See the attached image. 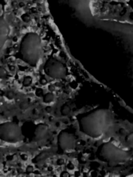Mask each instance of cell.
<instances>
[{
	"mask_svg": "<svg viewBox=\"0 0 133 177\" xmlns=\"http://www.w3.org/2000/svg\"><path fill=\"white\" fill-rule=\"evenodd\" d=\"M111 123V113L105 109H99L87 113L80 119V132L91 138L101 137Z\"/></svg>",
	"mask_w": 133,
	"mask_h": 177,
	"instance_id": "cell-2",
	"label": "cell"
},
{
	"mask_svg": "<svg viewBox=\"0 0 133 177\" xmlns=\"http://www.w3.org/2000/svg\"><path fill=\"white\" fill-rule=\"evenodd\" d=\"M97 156L103 161L111 165H115L126 162L128 154L114 143L107 142L99 147L97 151Z\"/></svg>",
	"mask_w": 133,
	"mask_h": 177,
	"instance_id": "cell-5",
	"label": "cell"
},
{
	"mask_svg": "<svg viewBox=\"0 0 133 177\" xmlns=\"http://www.w3.org/2000/svg\"><path fill=\"white\" fill-rule=\"evenodd\" d=\"M58 145L59 148L64 152L74 151L76 145V138L71 133L63 131L58 136Z\"/></svg>",
	"mask_w": 133,
	"mask_h": 177,
	"instance_id": "cell-8",
	"label": "cell"
},
{
	"mask_svg": "<svg viewBox=\"0 0 133 177\" xmlns=\"http://www.w3.org/2000/svg\"><path fill=\"white\" fill-rule=\"evenodd\" d=\"M92 26L109 33L119 47L124 59L127 83L133 92V24L96 19Z\"/></svg>",
	"mask_w": 133,
	"mask_h": 177,
	"instance_id": "cell-1",
	"label": "cell"
},
{
	"mask_svg": "<svg viewBox=\"0 0 133 177\" xmlns=\"http://www.w3.org/2000/svg\"><path fill=\"white\" fill-rule=\"evenodd\" d=\"M0 138L9 143H16L23 140L21 127L12 122H6L0 124Z\"/></svg>",
	"mask_w": 133,
	"mask_h": 177,
	"instance_id": "cell-6",
	"label": "cell"
},
{
	"mask_svg": "<svg viewBox=\"0 0 133 177\" xmlns=\"http://www.w3.org/2000/svg\"><path fill=\"white\" fill-rule=\"evenodd\" d=\"M48 134V127L44 124H38L35 130V138L37 140H41L46 138Z\"/></svg>",
	"mask_w": 133,
	"mask_h": 177,
	"instance_id": "cell-10",
	"label": "cell"
},
{
	"mask_svg": "<svg viewBox=\"0 0 133 177\" xmlns=\"http://www.w3.org/2000/svg\"><path fill=\"white\" fill-rule=\"evenodd\" d=\"M1 16H0V45L2 49L10 33V28L4 18V5L1 3Z\"/></svg>",
	"mask_w": 133,
	"mask_h": 177,
	"instance_id": "cell-9",
	"label": "cell"
},
{
	"mask_svg": "<svg viewBox=\"0 0 133 177\" xmlns=\"http://www.w3.org/2000/svg\"><path fill=\"white\" fill-rule=\"evenodd\" d=\"M128 4L132 8V9H133V0H128Z\"/></svg>",
	"mask_w": 133,
	"mask_h": 177,
	"instance_id": "cell-11",
	"label": "cell"
},
{
	"mask_svg": "<svg viewBox=\"0 0 133 177\" xmlns=\"http://www.w3.org/2000/svg\"><path fill=\"white\" fill-rule=\"evenodd\" d=\"M44 70L49 77L53 79H62L66 76V69L63 64L55 58L51 57L44 66Z\"/></svg>",
	"mask_w": 133,
	"mask_h": 177,
	"instance_id": "cell-7",
	"label": "cell"
},
{
	"mask_svg": "<svg viewBox=\"0 0 133 177\" xmlns=\"http://www.w3.org/2000/svg\"><path fill=\"white\" fill-rule=\"evenodd\" d=\"M22 59L30 66L38 65L42 53V41L40 35L35 33H26L22 39L19 46Z\"/></svg>",
	"mask_w": 133,
	"mask_h": 177,
	"instance_id": "cell-3",
	"label": "cell"
},
{
	"mask_svg": "<svg viewBox=\"0 0 133 177\" xmlns=\"http://www.w3.org/2000/svg\"><path fill=\"white\" fill-rule=\"evenodd\" d=\"M57 6L64 8L73 17L87 25L95 20L91 10V0H53Z\"/></svg>",
	"mask_w": 133,
	"mask_h": 177,
	"instance_id": "cell-4",
	"label": "cell"
}]
</instances>
